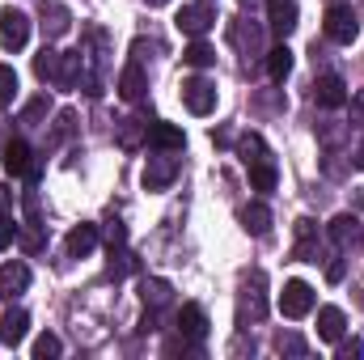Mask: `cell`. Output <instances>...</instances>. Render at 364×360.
I'll list each match as a JSON object with an SVG mask.
<instances>
[{
    "label": "cell",
    "mask_w": 364,
    "mask_h": 360,
    "mask_svg": "<svg viewBox=\"0 0 364 360\" xmlns=\"http://www.w3.org/2000/svg\"><path fill=\"white\" fill-rule=\"evenodd\" d=\"M182 64H191V68H208V64H216V51H212L203 38H191V47L182 51Z\"/></svg>",
    "instance_id": "obj_27"
},
{
    "label": "cell",
    "mask_w": 364,
    "mask_h": 360,
    "mask_svg": "<svg viewBox=\"0 0 364 360\" xmlns=\"http://www.w3.org/2000/svg\"><path fill=\"white\" fill-rule=\"evenodd\" d=\"M26 331H30V314H26V309H9V314L0 318V344H4V348H17V344L26 339Z\"/></svg>",
    "instance_id": "obj_17"
},
{
    "label": "cell",
    "mask_w": 364,
    "mask_h": 360,
    "mask_svg": "<svg viewBox=\"0 0 364 360\" xmlns=\"http://www.w3.org/2000/svg\"><path fill=\"white\" fill-rule=\"evenodd\" d=\"M30 288V268L21 263V259H13V263H4L0 268V297H17V292H26Z\"/></svg>",
    "instance_id": "obj_16"
},
{
    "label": "cell",
    "mask_w": 364,
    "mask_h": 360,
    "mask_svg": "<svg viewBox=\"0 0 364 360\" xmlns=\"http://www.w3.org/2000/svg\"><path fill=\"white\" fill-rule=\"evenodd\" d=\"M263 284H267L263 271H250V275H246V284H242V301H237V318H242V322H263V314H267Z\"/></svg>",
    "instance_id": "obj_2"
},
{
    "label": "cell",
    "mask_w": 364,
    "mask_h": 360,
    "mask_svg": "<svg viewBox=\"0 0 364 360\" xmlns=\"http://www.w3.org/2000/svg\"><path fill=\"white\" fill-rule=\"evenodd\" d=\"M237 157L246 162V170L259 166V162H267V140H263L259 132H246V136L237 140Z\"/></svg>",
    "instance_id": "obj_22"
},
{
    "label": "cell",
    "mask_w": 364,
    "mask_h": 360,
    "mask_svg": "<svg viewBox=\"0 0 364 360\" xmlns=\"http://www.w3.org/2000/svg\"><path fill=\"white\" fill-rule=\"evenodd\" d=\"M288 73H292V51L279 43V47H272V51H267V77H272V81H284Z\"/></svg>",
    "instance_id": "obj_26"
},
{
    "label": "cell",
    "mask_w": 364,
    "mask_h": 360,
    "mask_svg": "<svg viewBox=\"0 0 364 360\" xmlns=\"http://www.w3.org/2000/svg\"><path fill=\"white\" fill-rule=\"evenodd\" d=\"M170 292H174V288H170L166 280H144V284H140V297H144V305H153V309H157V305H166V301H170Z\"/></svg>",
    "instance_id": "obj_29"
},
{
    "label": "cell",
    "mask_w": 364,
    "mask_h": 360,
    "mask_svg": "<svg viewBox=\"0 0 364 360\" xmlns=\"http://www.w3.org/2000/svg\"><path fill=\"white\" fill-rule=\"evenodd\" d=\"M343 331H348V314H343L339 305H322V309H318V339L339 344Z\"/></svg>",
    "instance_id": "obj_13"
},
{
    "label": "cell",
    "mask_w": 364,
    "mask_h": 360,
    "mask_svg": "<svg viewBox=\"0 0 364 360\" xmlns=\"http://www.w3.org/2000/svg\"><path fill=\"white\" fill-rule=\"evenodd\" d=\"M149 4H153V9H161V4H170V0H149Z\"/></svg>",
    "instance_id": "obj_42"
},
{
    "label": "cell",
    "mask_w": 364,
    "mask_h": 360,
    "mask_svg": "<svg viewBox=\"0 0 364 360\" xmlns=\"http://www.w3.org/2000/svg\"><path fill=\"white\" fill-rule=\"evenodd\" d=\"M0 166H4V174H13V179H34V174H38V166H34V149H30L26 140H4V157H0Z\"/></svg>",
    "instance_id": "obj_5"
},
{
    "label": "cell",
    "mask_w": 364,
    "mask_h": 360,
    "mask_svg": "<svg viewBox=\"0 0 364 360\" xmlns=\"http://www.w3.org/2000/svg\"><path fill=\"white\" fill-rule=\"evenodd\" d=\"M356 356H364L360 339H339V360H356Z\"/></svg>",
    "instance_id": "obj_34"
},
{
    "label": "cell",
    "mask_w": 364,
    "mask_h": 360,
    "mask_svg": "<svg viewBox=\"0 0 364 360\" xmlns=\"http://www.w3.org/2000/svg\"><path fill=\"white\" fill-rule=\"evenodd\" d=\"M322 30H326V38H331V43L348 47V43H356V34H360V21H356V13H352L348 4H326Z\"/></svg>",
    "instance_id": "obj_1"
},
{
    "label": "cell",
    "mask_w": 364,
    "mask_h": 360,
    "mask_svg": "<svg viewBox=\"0 0 364 360\" xmlns=\"http://www.w3.org/2000/svg\"><path fill=\"white\" fill-rule=\"evenodd\" d=\"M60 352H64V344L55 335H38L34 339V360H51V356H60Z\"/></svg>",
    "instance_id": "obj_32"
},
{
    "label": "cell",
    "mask_w": 364,
    "mask_h": 360,
    "mask_svg": "<svg viewBox=\"0 0 364 360\" xmlns=\"http://www.w3.org/2000/svg\"><path fill=\"white\" fill-rule=\"evenodd\" d=\"M13 233H17V225H13V216H0V250H9V242H13Z\"/></svg>",
    "instance_id": "obj_36"
},
{
    "label": "cell",
    "mask_w": 364,
    "mask_h": 360,
    "mask_svg": "<svg viewBox=\"0 0 364 360\" xmlns=\"http://www.w3.org/2000/svg\"><path fill=\"white\" fill-rule=\"evenodd\" d=\"M106 242H110V246H123V242H127V229H123L119 221H110V225H106Z\"/></svg>",
    "instance_id": "obj_35"
},
{
    "label": "cell",
    "mask_w": 364,
    "mask_h": 360,
    "mask_svg": "<svg viewBox=\"0 0 364 360\" xmlns=\"http://www.w3.org/2000/svg\"><path fill=\"white\" fill-rule=\"evenodd\" d=\"M0 216H13V191L0 186Z\"/></svg>",
    "instance_id": "obj_39"
},
{
    "label": "cell",
    "mask_w": 364,
    "mask_h": 360,
    "mask_svg": "<svg viewBox=\"0 0 364 360\" xmlns=\"http://www.w3.org/2000/svg\"><path fill=\"white\" fill-rule=\"evenodd\" d=\"M275 352H292V356H301L305 344H301L296 335H275Z\"/></svg>",
    "instance_id": "obj_33"
},
{
    "label": "cell",
    "mask_w": 364,
    "mask_h": 360,
    "mask_svg": "<svg viewBox=\"0 0 364 360\" xmlns=\"http://www.w3.org/2000/svg\"><path fill=\"white\" fill-rule=\"evenodd\" d=\"M34 77H38V81H60V51L43 47V51L34 55Z\"/></svg>",
    "instance_id": "obj_25"
},
{
    "label": "cell",
    "mask_w": 364,
    "mask_h": 360,
    "mask_svg": "<svg viewBox=\"0 0 364 360\" xmlns=\"http://www.w3.org/2000/svg\"><path fill=\"white\" fill-rule=\"evenodd\" d=\"M292 259L301 263H318V225L309 216L296 221V246H292Z\"/></svg>",
    "instance_id": "obj_12"
},
{
    "label": "cell",
    "mask_w": 364,
    "mask_h": 360,
    "mask_svg": "<svg viewBox=\"0 0 364 360\" xmlns=\"http://www.w3.org/2000/svg\"><path fill=\"white\" fill-rule=\"evenodd\" d=\"M326 233H331V242H335V246H348V242L360 233V216H356V212H339V216L331 221V229H326Z\"/></svg>",
    "instance_id": "obj_23"
},
{
    "label": "cell",
    "mask_w": 364,
    "mask_h": 360,
    "mask_svg": "<svg viewBox=\"0 0 364 360\" xmlns=\"http://www.w3.org/2000/svg\"><path fill=\"white\" fill-rule=\"evenodd\" d=\"M356 288H360V309H364V275L356 280Z\"/></svg>",
    "instance_id": "obj_41"
},
{
    "label": "cell",
    "mask_w": 364,
    "mask_h": 360,
    "mask_svg": "<svg viewBox=\"0 0 364 360\" xmlns=\"http://www.w3.org/2000/svg\"><path fill=\"white\" fill-rule=\"evenodd\" d=\"M174 26H178L186 38H203V34L216 26V9H212L208 0H199V4H182L178 17H174Z\"/></svg>",
    "instance_id": "obj_3"
},
{
    "label": "cell",
    "mask_w": 364,
    "mask_h": 360,
    "mask_svg": "<svg viewBox=\"0 0 364 360\" xmlns=\"http://www.w3.org/2000/svg\"><path fill=\"white\" fill-rule=\"evenodd\" d=\"M68 255L73 259H85V255H93V246H97V225H77L73 233H68Z\"/></svg>",
    "instance_id": "obj_20"
},
{
    "label": "cell",
    "mask_w": 364,
    "mask_h": 360,
    "mask_svg": "<svg viewBox=\"0 0 364 360\" xmlns=\"http://www.w3.org/2000/svg\"><path fill=\"white\" fill-rule=\"evenodd\" d=\"M17 97V73H13V64H0V106H9Z\"/></svg>",
    "instance_id": "obj_31"
},
{
    "label": "cell",
    "mask_w": 364,
    "mask_h": 360,
    "mask_svg": "<svg viewBox=\"0 0 364 360\" xmlns=\"http://www.w3.org/2000/svg\"><path fill=\"white\" fill-rule=\"evenodd\" d=\"M314 102L326 106V110H339V106L348 102V85H343V77H335V73L318 77V85H314Z\"/></svg>",
    "instance_id": "obj_11"
},
{
    "label": "cell",
    "mask_w": 364,
    "mask_h": 360,
    "mask_svg": "<svg viewBox=\"0 0 364 360\" xmlns=\"http://www.w3.org/2000/svg\"><path fill=\"white\" fill-rule=\"evenodd\" d=\"M237 221H242V229H246V233H255V238H267V233H272V208H267V203H259V199H255V203H246V208L237 212Z\"/></svg>",
    "instance_id": "obj_14"
},
{
    "label": "cell",
    "mask_w": 364,
    "mask_h": 360,
    "mask_svg": "<svg viewBox=\"0 0 364 360\" xmlns=\"http://www.w3.org/2000/svg\"><path fill=\"white\" fill-rule=\"evenodd\" d=\"M275 182H279V174H275L272 162H259V166H250V186H255V191H275Z\"/></svg>",
    "instance_id": "obj_30"
},
{
    "label": "cell",
    "mask_w": 364,
    "mask_h": 360,
    "mask_svg": "<svg viewBox=\"0 0 364 360\" xmlns=\"http://www.w3.org/2000/svg\"><path fill=\"white\" fill-rule=\"evenodd\" d=\"M296 17H301L296 0H267V26H272L275 38H288L296 30Z\"/></svg>",
    "instance_id": "obj_9"
},
{
    "label": "cell",
    "mask_w": 364,
    "mask_h": 360,
    "mask_svg": "<svg viewBox=\"0 0 364 360\" xmlns=\"http://www.w3.org/2000/svg\"><path fill=\"white\" fill-rule=\"evenodd\" d=\"M352 166H356V170H364V140H360V149H356V157H352Z\"/></svg>",
    "instance_id": "obj_40"
},
{
    "label": "cell",
    "mask_w": 364,
    "mask_h": 360,
    "mask_svg": "<svg viewBox=\"0 0 364 360\" xmlns=\"http://www.w3.org/2000/svg\"><path fill=\"white\" fill-rule=\"evenodd\" d=\"M68 26H73V13L64 4H55V0H43V34L60 38V34H68Z\"/></svg>",
    "instance_id": "obj_18"
},
{
    "label": "cell",
    "mask_w": 364,
    "mask_h": 360,
    "mask_svg": "<svg viewBox=\"0 0 364 360\" xmlns=\"http://www.w3.org/2000/svg\"><path fill=\"white\" fill-rule=\"evenodd\" d=\"M47 115H51V97H47V93H38V97H30V102L21 106L17 123H21V127H43V123H47Z\"/></svg>",
    "instance_id": "obj_21"
},
{
    "label": "cell",
    "mask_w": 364,
    "mask_h": 360,
    "mask_svg": "<svg viewBox=\"0 0 364 360\" xmlns=\"http://www.w3.org/2000/svg\"><path fill=\"white\" fill-rule=\"evenodd\" d=\"M352 123H364V90L352 93Z\"/></svg>",
    "instance_id": "obj_38"
},
{
    "label": "cell",
    "mask_w": 364,
    "mask_h": 360,
    "mask_svg": "<svg viewBox=\"0 0 364 360\" xmlns=\"http://www.w3.org/2000/svg\"><path fill=\"white\" fill-rule=\"evenodd\" d=\"M178 335L182 339H191V344H203L208 339V314H203V305H182L178 309Z\"/></svg>",
    "instance_id": "obj_10"
},
{
    "label": "cell",
    "mask_w": 364,
    "mask_h": 360,
    "mask_svg": "<svg viewBox=\"0 0 364 360\" xmlns=\"http://www.w3.org/2000/svg\"><path fill=\"white\" fill-rule=\"evenodd\" d=\"M119 144H123V149H140V144H149V123H140V119H123V123H119Z\"/></svg>",
    "instance_id": "obj_24"
},
{
    "label": "cell",
    "mask_w": 364,
    "mask_h": 360,
    "mask_svg": "<svg viewBox=\"0 0 364 360\" xmlns=\"http://www.w3.org/2000/svg\"><path fill=\"white\" fill-rule=\"evenodd\" d=\"M343 275H348V263H343V259H331V263H326V280H331V284H339Z\"/></svg>",
    "instance_id": "obj_37"
},
{
    "label": "cell",
    "mask_w": 364,
    "mask_h": 360,
    "mask_svg": "<svg viewBox=\"0 0 364 360\" xmlns=\"http://www.w3.org/2000/svg\"><path fill=\"white\" fill-rule=\"evenodd\" d=\"M314 309V288L305 280H288L284 292H279V314L284 318H305Z\"/></svg>",
    "instance_id": "obj_6"
},
{
    "label": "cell",
    "mask_w": 364,
    "mask_h": 360,
    "mask_svg": "<svg viewBox=\"0 0 364 360\" xmlns=\"http://www.w3.org/2000/svg\"><path fill=\"white\" fill-rule=\"evenodd\" d=\"M149 144L157 153H182L186 136H182V127H174V123H149Z\"/></svg>",
    "instance_id": "obj_15"
},
{
    "label": "cell",
    "mask_w": 364,
    "mask_h": 360,
    "mask_svg": "<svg viewBox=\"0 0 364 360\" xmlns=\"http://www.w3.org/2000/svg\"><path fill=\"white\" fill-rule=\"evenodd\" d=\"M144 90H149L144 68H140V64H127V68L119 73V97H123V102H140V97H144Z\"/></svg>",
    "instance_id": "obj_19"
},
{
    "label": "cell",
    "mask_w": 364,
    "mask_h": 360,
    "mask_svg": "<svg viewBox=\"0 0 364 360\" xmlns=\"http://www.w3.org/2000/svg\"><path fill=\"white\" fill-rule=\"evenodd\" d=\"M182 102L191 115H212L216 110V85L208 77H191V81H182Z\"/></svg>",
    "instance_id": "obj_7"
},
{
    "label": "cell",
    "mask_w": 364,
    "mask_h": 360,
    "mask_svg": "<svg viewBox=\"0 0 364 360\" xmlns=\"http://www.w3.org/2000/svg\"><path fill=\"white\" fill-rule=\"evenodd\" d=\"M73 132H77V110H73V106H64V110L55 115V127H51L47 144H64V140H68Z\"/></svg>",
    "instance_id": "obj_28"
},
{
    "label": "cell",
    "mask_w": 364,
    "mask_h": 360,
    "mask_svg": "<svg viewBox=\"0 0 364 360\" xmlns=\"http://www.w3.org/2000/svg\"><path fill=\"white\" fill-rule=\"evenodd\" d=\"M30 43V17L21 9H0V47L4 51H21Z\"/></svg>",
    "instance_id": "obj_4"
},
{
    "label": "cell",
    "mask_w": 364,
    "mask_h": 360,
    "mask_svg": "<svg viewBox=\"0 0 364 360\" xmlns=\"http://www.w3.org/2000/svg\"><path fill=\"white\" fill-rule=\"evenodd\" d=\"M174 179H178V157H170V153L149 157V166H144V186L149 191H166Z\"/></svg>",
    "instance_id": "obj_8"
}]
</instances>
